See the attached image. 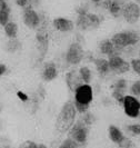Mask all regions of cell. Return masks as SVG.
<instances>
[{
	"label": "cell",
	"mask_w": 140,
	"mask_h": 148,
	"mask_svg": "<svg viewBox=\"0 0 140 148\" xmlns=\"http://www.w3.org/2000/svg\"><path fill=\"white\" fill-rule=\"evenodd\" d=\"M77 110L74 108V103L66 101L61 107L60 112L57 116L56 120V130L60 134H66L70 130V128L74 126L76 120Z\"/></svg>",
	"instance_id": "6da1fadb"
},
{
	"label": "cell",
	"mask_w": 140,
	"mask_h": 148,
	"mask_svg": "<svg viewBox=\"0 0 140 148\" xmlns=\"http://www.w3.org/2000/svg\"><path fill=\"white\" fill-rule=\"evenodd\" d=\"M41 16V15H40ZM36 39H37L38 51H39V59L42 60L44 55L47 53L48 46H49V31H48V22L44 16H41V21L37 29Z\"/></svg>",
	"instance_id": "7a4b0ae2"
},
{
	"label": "cell",
	"mask_w": 140,
	"mask_h": 148,
	"mask_svg": "<svg viewBox=\"0 0 140 148\" xmlns=\"http://www.w3.org/2000/svg\"><path fill=\"white\" fill-rule=\"evenodd\" d=\"M140 35L135 31V30H126V31H121V32H117L115 34L110 40L112 44L121 47V48H126V47H132L139 42Z\"/></svg>",
	"instance_id": "3957f363"
},
{
	"label": "cell",
	"mask_w": 140,
	"mask_h": 148,
	"mask_svg": "<svg viewBox=\"0 0 140 148\" xmlns=\"http://www.w3.org/2000/svg\"><path fill=\"white\" fill-rule=\"evenodd\" d=\"M76 25H77V28H79L82 31L96 30L101 25V18L92 12H87L85 15H78Z\"/></svg>",
	"instance_id": "277c9868"
},
{
	"label": "cell",
	"mask_w": 140,
	"mask_h": 148,
	"mask_svg": "<svg viewBox=\"0 0 140 148\" xmlns=\"http://www.w3.org/2000/svg\"><path fill=\"white\" fill-rule=\"evenodd\" d=\"M89 133H90V126L86 125L82 120H78L77 123H74V126L70 128V130L68 132L69 137L71 139H74L76 143H78L79 145H85L88 140Z\"/></svg>",
	"instance_id": "5b68a950"
},
{
	"label": "cell",
	"mask_w": 140,
	"mask_h": 148,
	"mask_svg": "<svg viewBox=\"0 0 140 148\" xmlns=\"http://www.w3.org/2000/svg\"><path fill=\"white\" fill-rule=\"evenodd\" d=\"M22 20H23V23L26 27H28L31 30H36L40 25L41 16L33 9L31 5H29L28 7L23 8Z\"/></svg>",
	"instance_id": "8992f818"
},
{
	"label": "cell",
	"mask_w": 140,
	"mask_h": 148,
	"mask_svg": "<svg viewBox=\"0 0 140 148\" xmlns=\"http://www.w3.org/2000/svg\"><path fill=\"white\" fill-rule=\"evenodd\" d=\"M83 55H85V50H83L82 46L79 42H74L68 47L65 57H66V61L69 65L76 66V65H79L82 61Z\"/></svg>",
	"instance_id": "52a82bcc"
},
{
	"label": "cell",
	"mask_w": 140,
	"mask_h": 148,
	"mask_svg": "<svg viewBox=\"0 0 140 148\" xmlns=\"http://www.w3.org/2000/svg\"><path fill=\"white\" fill-rule=\"evenodd\" d=\"M124 110L125 114L130 118H138L140 114V101L135 96L127 95L124 101Z\"/></svg>",
	"instance_id": "ba28073f"
},
{
	"label": "cell",
	"mask_w": 140,
	"mask_h": 148,
	"mask_svg": "<svg viewBox=\"0 0 140 148\" xmlns=\"http://www.w3.org/2000/svg\"><path fill=\"white\" fill-rule=\"evenodd\" d=\"M121 16L128 23H136L140 18V6L132 1L126 2Z\"/></svg>",
	"instance_id": "9c48e42d"
},
{
	"label": "cell",
	"mask_w": 140,
	"mask_h": 148,
	"mask_svg": "<svg viewBox=\"0 0 140 148\" xmlns=\"http://www.w3.org/2000/svg\"><path fill=\"white\" fill-rule=\"evenodd\" d=\"M108 62L112 73L121 75L130 70V62L125 60L121 56H111L108 58Z\"/></svg>",
	"instance_id": "30bf717a"
},
{
	"label": "cell",
	"mask_w": 140,
	"mask_h": 148,
	"mask_svg": "<svg viewBox=\"0 0 140 148\" xmlns=\"http://www.w3.org/2000/svg\"><path fill=\"white\" fill-rule=\"evenodd\" d=\"M125 0H102L100 6L108 10L113 18H119L122 15V9L125 7Z\"/></svg>",
	"instance_id": "8fae6325"
},
{
	"label": "cell",
	"mask_w": 140,
	"mask_h": 148,
	"mask_svg": "<svg viewBox=\"0 0 140 148\" xmlns=\"http://www.w3.org/2000/svg\"><path fill=\"white\" fill-rule=\"evenodd\" d=\"M98 48H99L100 53L106 55L108 57H111V56H121V53L124 52V49H125V48H121V47H118V46L113 45L110 39L101 40L99 42Z\"/></svg>",
	"instance_id": "7c38bea8"
},
{
	"label": "cell",
	"mask_w": 140,
	"mask_h": 148,
	"mask_svg": "<svg viewBox=\"0 0 140 148\" xmlns=\"http://www.w3.org/2000/svg\"><path fill=\"white\" fill-rule=\"evenodd\" d=\"M94 98V91L89 85H82L74 91V100L79 101L81 104L90 105Z\"/></svg>",
	"instance_id": "4fadbf2b"
},
{
	"label": "cell",
	"mask_w": 140,
	"mask_h": 148,
	"mask_svg": "<svg viewBox=\"0 0 140 148\" xmlns=\"http://www.w3.org/2000/svg\"><path fill=\"white\" fill-rule=\"evenodd\" d=\"M66 84H67V87L69 88V90L72 91V92H74L80 86L85 85V82H82V79H81L79 73L76 71V70H71V71L67 73Z\"/></svg>",
	"instance_id": "5bb4252c"
},
{
	"label": "cell",
	"mask_w": 140,
	"mask_h": 148,
	"mask_svg": "<svg viewBox=\"0 0 140 148\" xmlns=\"http://www.w3.org/2000/svg\"><path fill=\"white\" fill-rule=\"evenodd\" d=\"M58 76V68L56 66L55 62L52 61H48L46 62L42 67V70H41V78L44 82H50L52 80H55Z\"/></svg>",
	"instance_id": "9a60e30c"
},
{
	"label": "cell",
	"mask_w": 140,
	"mask_h": 148,
	"mask_svg": "<svg viewBox=\"0 0 140 148\" xmlns=\"http://www.w3.org/2000/svg\"><path fill=\"white\" fill-rule=\"evenodd\" d=\"M52 26L56 30L60 32H70L74 28V23L72 20L64 18V17H57L52 20Z\"/></svg>",
	"instance_id": "2e32d148"
},
{
	"label": "cell",
	"mask_w": 140,
	"mask_h": 148,
	"mask_svg": "<svg viewBox=\"0 0 140 148\" xmlns=\"http://www.w3.org/2000/svg\"><path fill=\"white\" fill-rule=\"evenodd\" d=\"M94 64L96 66L97 71L101 75V76H106V75L111 73L108 59H104V58H95Z\"/></svg>",
	"instance_id": "e0dca14e"
},
{
	"label": "cell",
	"mask_w": 140,
	"mask_h": 148,
	"mask_svg": "<svg viewBox=\"0 0 140 148\" xmlns=\"http://www.w3.org/2000/svg\"><path fill=\"white\" fill-rule=\"evenodd\" d=\"M108 136H109V139L112 143L117 144V145L125 137V135L121 132V129L119 127L115 126V125H110V126L108 127Z\"/></svg>",
	"instance_id": "ac0fdd59"
},
{
	"label": "cell",
	"mask_w": 140,
	"mask_h": 148,
	"mask_svg": "<svg viewBox=\"0 0 140 148\" xmlns=\"http://www.w3.org/2000/svg\"><path fill=\"white\" fill-rule=\"evenodd\" d=\"M3 31L9 39H16L18 36V25L10 20L6 26H3Z\"/></svg>",
	"instance_id": "d6986e66"
},
{
	"label": "cell",
	"mask_w": 140,
	"mask_h": 148,
	"mask_svg": "<svg viewBox=\"0 0 140 148\" xmlns=\"http://www.w3.org/2000/svg\"><path fill=\"white\" fill-rule=\"evenodd\" d=\"M78 73H79V75H80L82 82H85L86 85H89V84H90V82H91V79H92V74H91L90 68H89V67H87V66L81 67L80 69L78 70Z\"/></svg>",
	"instance_id": "ffe728a7"
},
{
	"label": "cell",
	"mask_w": 140,
	"mask_h": 148,
	"mask_svg": "<svg viewBox=\"0 0 140 148\" xmlns=\"http://www.w3.org/2000/svg\"><path fill=\"white\" fill-rule=\"evenodd\" d=\"M10 15H11V7L0 10V26L1 27L6 26L10 21Z\"/></svg>",
	"instance_id": "44dd1931"
},
{
	"label": "cell",
	"mask_w": 140,
	"mask_h": 148,
	"mask_svg": "<svg viewBox=\"0 0 140 148\" xmlns=\"http://www.w3.org/2000/svg\"><path fill=\"white\" fill-rule=\"evenodd\" d=\"M126 91H127V90H120V89L112 88V98H113L120 106L124 105L125 97L127 96V95H126Z\"/></svg>",
	"instance_id": "7402d4cb"
},
{
	"label": "cell",
	"mask_w": 140,
	"mask_h": 148,
	"mask_svg": "<svg viewBox=\"0 0 140 148\" xmlns=\"http://www.w3.org/2000/svg\"><path fill=\"white\" fill-rule=\"evenodd\" d=\"M80 120H82L86 125L91 126V125H94V124L96 123V116H95L92 112H90V111L88 110L82 114V117L80 118Z\"/></svg>",
	"instance_id": "603a6c76"
},
{
	"label": "cell",
	"mask_w": 140,
	"mask_h": 148,
	"mask_svg": "<svg viewBox=\"0 0 140 148\" xmlns=\"http://www.w3.org/2000/svg\"><path fill=\"white\" fill-rule=\"evenodd\" d=\"M20 47H21V44L17 40V38L16 39H9V41L6 45V49L9 52H16L17 50L20 49Z\"/></svg>",
	"instance_id": "cb8c5ba5"
},
{
	"label": "cell",
	"mask_w": 140,
	"mask_h": 148,
	"mask_svg": "<svg viewBox=\"0 0 140 148\" xmlns=\"http://www.w3.org/2000/svg\"><path fill=\"white\" fill-rule=\"evenodd\" d=\"M79 146L80 145L78 143H76L74 139H71L70 137H68V138H66L65 140L60 144L59 148H79Z\"/></svg>",
	"instance_id": "d4e9b609"
},
{
	"label": "cell",
	"mask_w": 140,
	"mask_h": 148,
	"mask_svg": "<svg viewBox=\"0 0 140 148\" xmlns=\"http://www.w3.org/2000/svg\"><path fill=\"white\" fill-rule=\"evenodd\" d=\"M118 148H136V145L129 137H124L118 144Z\"/></svg>",
	"instance_id": "484cf974"
},
{
	"label": "cell",
	"mask_w": 140,
	"mask_h": 148,
	"mask_svg": "<svg viewBox=\"0 0 140 148\" xmlns=\"http://www.w3.org/2000/svg\"><path fill=\"white\" fill-rule=\"evenodd\" d=\"M126 130L129 134H131L133 136H140V124H131V125H127Z\"/></svg>",
	"instance_id": "4316f807"
},
{
	"label": "cell",
	"mask_w": 140,
	"mask_h": 148,
	"mask_svg": "<svg viewBox=\"0 0 140 148\" xmlns=\"http://www.w3.org/2000/svg\"><path fill=\"white\" fill-rule=\"evenodd\" d=\"M127 87H128V82L126 79H118L117 82H115L111 88H115V89H120V90H127Z\"/></svg>",
	"instance_id": "83f0119b"
},
{
	"label": "cell",
	"mask_w": 140,
	"mask_h": 148,
	"mask_svg": "<svg viewBox=\"0 0 140 148\" xmlns=\"http://www.w3.org/2000/svg\"><path fill=\"white\" fill-rule=\"evenodd\" d=\"M74 108H76V110L77 112H79V114H83V112H86V111L89 110V106L90 105H87V104H81L79 101H74Z\"/></svg>",
	"instance_id": "f1b7e54d"
},
{
	"label": "cell",
	"mask_w": 140,
	"mask_h": 148,
	"mask_svg": "<svg viewBox=\"0 0 140 148\" xmlns=\"http://www.w3.org/2000/svg\"><path fill=\"white\" fill-rule=\"evenodd\" d=\"M130 92L135 97H140V80L135 82L130 87Z\"/></svg>",
	"instance_id": "f546056e"
},
{
	"label": "cell",
	"mask_w": 140,
	"mask_h": 148,
	"mask_svg": "<svg viewBox=\"0 0 140 148\" xmlns=\"http://www.w3.org/2000/svg\"><path fill=\"white\" fill-rule=\"evenodd\" d=\"M130 67L136 74L140 75V58H133L130 61Z\"/></svg>",
	"instance_id": "4dcf8cb0"
},
{
	"label": "cell",
	"mask_w": 140,
	"mask_h": 148,
	"mask_svg": "<svg viewBox=\"0 0 140 148\" xmlns=\"http://www.w3.org/2000/svg\"><path fill=\"white\" fill-rule=\"evenodd\" d=\"M38 144L33 140H25L19 145V148H37Z\"/></svg>",
	"instance_id": "1f68e13d"
},
{
	"label": "cell",
	"mask_w": 140,
	"mask_h": 148,
	"mask_svg": "<svg viewBox=\"0 0 140 148\" xmlns=\"http://www.w3.org/2000/svg\"><path fill=\"white\" fill-rule=\"evenodd\" d=\"M76 12H77V15H85V14H87V12H89L88 6L86 3H81L80 6H78V7L76 8Z\"/></svg>",
	"instance_id": "d6a6232c"
},
{
	"label": "cell",
	"mask_w": 140,
	"mask_h": 148,
	"mask_svg": "<svg viewBox=\"0 0 140 148\" xmlns=\"http://www.w3.org/2000/svg\"><path fill=\"white\" fill-rule=\"evenodd\" d=\"M85 61H87V62H94V60H95V57L92 56V52L91 51H85V55H83V59Z\"/></svg>",
	"instance_id": "836d02e7"
},
{
	"label": "cell",
	"mask_w": 140,
	"mask_h": 148,
	"mask_svg": "<svg viewBox=\"0 0 140 148\" xmlns=\"http://www.w3.org/2000/svg\"><path fill=\"white\" fill-rule=\"evenodd\" d=\"M15 2L17 6L21 7L22 9L26 7H28V6L30 5V0H15Z\"/></svg>",
	"instance_id": "e575fe53"
},
{
	"label": "cell",
	"mask_w": 140,
	"mask_h": 148,
	"mask_svg": "<svg viewBox=\"0 0 140 148\" xmlns=\"http://www.w3.org/2000/svg\"><path fill=\"white\" fill-rule=\"evenodd\" d=\"M17 96H18V98H19L21 101H27V100L29 99V97L27 96L25 92H22V91H18V92H17Z\"/></svg>",
	"instance_id": "d590c367"
},
{
	"label": "cell",
	"mask_w": 140,
	"mask_h": 148,
	"mask_svg": "<svg viewBox=\"0 0 140 148\" xmlns=\"http://www.w3.org/2000/svg\"><path fill=\"white\" fill-rule=\"evenodd\" d=\"M9 7H10V5H9V1L8 0H0V10Z\"/></svg>",
	"instance_id": "8d00e7d4"
},
{
	"label": "cell",
	"mask_w": 140,
	"mask_h": 148,
	"mask_svg": "<svg viewBox=\"0 0 140 148\" xmlns=\"http://www.w3.org/2000/svg\"><path fill=\"white\" fill-rule=\"evenodd\" d=\"M8 68L5 64H0V77H2L3 75L7 73Z\"/></svg>",
	"instance_id": "74e56055"
},
{
	"label": "cell",
	"mask_w": 140,
	"mask_h": 148,
	"mask_svg": "<svg viewBox=\"0 0 140 148\" xmlns=\"http://www.w3.org/2000/svg\"><path fill=\"white\" fill-rule=\"evenodd\" d=\"M40 1H41V0H30V5H31L32 7H36V6H38V5L40 3Z\"/></svg>",
	"instance_id": "f35d334b"
},
{
	"label": "cell",
	"mask_w": 140,
	"mask_h": 148,
	"mask_svg": "<svg viewBox=\"0 0 140 148\" xmlns=\"http://www.w3.org/2000/svg\"><path fill=\"white\" fill-rule=\"evenodd\" d=\"M90 1H91V2H94V3H96V5H100L102 0H90Z\"/></svg>",
	"instance_id": "ab89813d"
},
{
	"label": "cell",
	"mask_w": 140,
	"mask_h": 148,
	"mask_svg": "<svg viewBox=\"0 0 140 148\" xmlns=\"http://www.w3.org/2000/svg\"><path fill=\"white\" fill-rule=\"evenodd\" d=\"M37 148H48V147H47L44 144H38Z\"/></svg>",
	"instance_id": "60d3db41"
},
{
	"label": "cell",
	"mask_w": 140,
	"mask_h": 148,
	"mask_svg": "<svg viewBox=\"0 0 140 148\" xmlns=\"http://www.w3.org/2000/svg\"><path fill=\"white\" fill-rule=\"evenodd\" d=\"M135 1H136V3H138V5L140 6V0H135Z\"/></svg>",
	"instance_id": "b9f144b4"
},
{
	"label": "cell",
	"mask_w": 140,
	"mask_h": 148,
	"mask_svg": "<svg viewBox=\"0 0 140 148\" xmlns=\"http://www.w3.org/2000/svg\"><path fill=\"white\" fill-rule=\"evenodd\" d=\"M139 58H140V49H139Z\"/></svg>",
	"instance_id": "7bdbcfd3"
},
{
	"label": "cell",
	"mask_w": 140,
	"mask_h": 148,
	"mask_svg": "<svg viewBox=\"0 0 140 148\" xmlns=\"http://www.w3.org/2000/svg\"><path fill=\"white\" fill-rule=\"evenodd\" d=\"M138 118H140V114H139V116H138Z\"/></svg>",
	"instance_id": "ee69618b"
}]
</instances>
